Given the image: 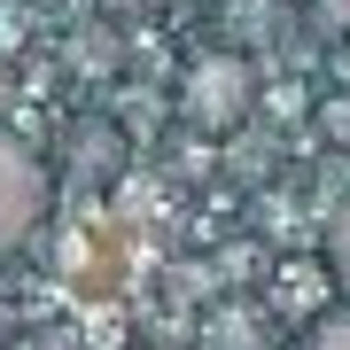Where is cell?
<instances>
[{"label":"cell","instance_id":"1","mask_svg":"<svg viewBox=\"0 0 350 350\" xmlns=\"http://www.w3.org/2000/svg\"><path fill=\"white\" fill-rule=\"evenodd\" d=\"M179 101H187V117L202 133H234L241 117H250L257 101V78H250V55L218 47V55H195L187 78H179Z\"/></svg>","mask_w":350,"mask_h":350},{"label":"cell","instance_id":"6","mask_svg":"<svg viewBox=\"0 0 350 350\" xmlns=\"http://www.w3.org/2000/svg\"><path fill=\"white\" fill-rule=\"evenodd\" d=\"M312 24L335 31V39H350V0H312Z\"/></svg>","mask_w":350,"mask_h":350},{"label":"cell","instance_id":"2","mask_svg":"<svg viewBox=\"0 0 350 350\" xmlns=\"http://www.w3.org/2000/svg\"><path fill=\"white\" fill-rule=\"evenodd\" d=\"M39 218H47V172H39V156L24 140L0 133V257L24 250L39 234Z\"/></svg>","mask_w":350,"mask_h":350},{"label":"cell","instance_id":"7","mask_svg":"<svg viewBox=\"0 0 350 350\" xmlns=\"http://www.w3.org/2000/svg\"><path fill=\"white\" fill-rule=\"evenodd\" d=\"M319 117H327V133H335V140H350V101H327Z\"/></svg>","mask_w":350,"mask_h":350},{"label":"cell","instance_id":"4","mask_svg":"<svg viewBox=\"0 0 350 350\" xmlns=\"http://www.w3.org/2000/svg\"><path fill=\"white\" fill-rule=\"evenodd\" d=\"M327 273H335V288L350 296V211H335V226H327Z\"/></svg>","mask_w":350,"mask_h":350},{"label":"cell","instance_id":"5","mask_svg":"<svg viewBox=\"0 0 350 350\" xmlns=\"http://www.w3.org/2000/svg\"><path fill=\"white\" fill-rule=\"evenodd\" d=\"M304 350H350V312H327L312 335H304Z\"/></svg>","mask_w":350,"mask_h":350},{"label":"cell","instance_id":"3","mask_svg":"<svg viewBox=\"0 0 350 350\" xmlns=\"http://www.w3.org/2000/svg\"><path fill=\"white\" fill-rule=\"evenodd\" d=\"M202 350H265L257 312H241V304H218V312L202 319Z\"/></svg>","mask_w":350,"mask_h":350}]
</instances>
